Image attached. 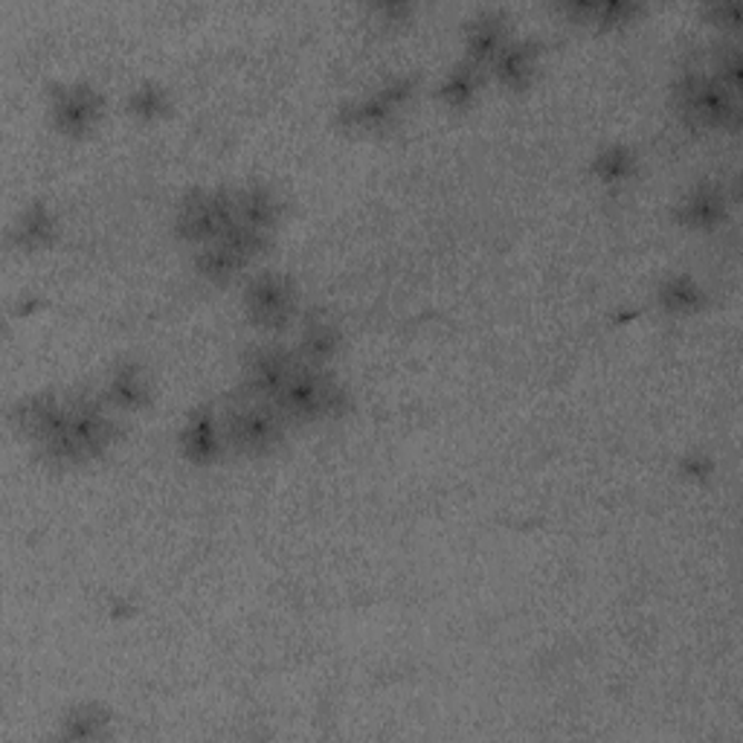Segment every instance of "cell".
<instances>
[{"instance_id": "cell-11", "label": "cell", "mask_w": 743, "mask_h": 743, "mask_svg": "<svg viewBox=\"0 0 743 743\" xmlns=\"http://www.w3.org/2000/svg\"><path fill=\"white\" fill-rule=\"evenodd\" d=\"M683 222L694 229H714L726 218V198L714 186H697L680 209Z\"/></svg>"}, {"instance_id": "cell-3", "label": "cell", "mask_w": 743, "mask_h": 743, "mask_svg": "<svg viewBox=\"0 0 743 743\" xmlns=\"http://www.w3.org/2000/svg\"><path fill=\"white\" fill-rule=\"evenodd\" d=\"M276 407L285 416H294V419H329V416H338L343 410V390L316 366L300 363L294 378L287 381L282 395L276 398Z\"/></svg>"}, {"instance_id": "cell-22", "label": "cell", "mask_w": 743, "mask_h": 743, "mask_svg": "<svg viewBox=\"0 0 743 743\" xmlns=\"http://www.w3.org/2000/svg\"><path fill=\"white\" fill-rule=\"evenodd\" d=\"M131 108L137 117L143 119H157L166 114V90L155 88V85H146L137 94L131 96Z\"/></svg>"}, {"instance_id": "cell-7", "label": "cell", "mask_w": 743, "mask_h": 743, "mask_svg": "<svg viewBox=\"0 0 743 743\" xmlns=\"http://www.w3.org/2000/svg\"><path fill=\"white\" fill-rule=\"evenodd\" d=\"M244 309L258 329H285L296 314L294 285L280 273H262L247 287Z\"/></svg>"}, {"instance_id": "cell-13", "label": "cell", "mask_w": 743, "mask_h": 743, "mask_svg": "<svg viewBox=\"0 0 743 743\" xmlns=\"http://www.w3.org/2000/svg\"><path fill=\"white\" fill-rule=\"evenodd\" d=\"M238 206V222L244 227H253L258 233H267V229L276 224L280 218V206L273 201V195L267 189H247L242 195H236Z\"/></svg>"}, {"instance_id": "cell-14", "label": "cell", "mask_w": 743, "mask_h": 743, "mask_svg": "<svg viewBox=\"0 0 743 743\" xmlns=\"http://www.w3.org/2000/svg\"><path fill=\"white\" fill-rule=\"evenodd\" d=\"M493 67H497V76L506 81L508 88L522 90L535 74V50H531V45H508L497 56Z\"/></svg>"}, {"instance_id": "cell-5", "label": "cell", "mask_w": 743, "mask_h": 743, "mask_svg": "<svg viewBox=\"0 0 743 743\" xmlns=\"http://www.w3.org/2000/svg\"><path fill=\"white\" fill-rule=\"evenodd\" d=\"M256 398V395H253ZM227 442L247 457H262L271 453L282 439V412L273 410L265 398L247 401L236 407L224 421Z\"/></svg>"}, {"instance_id": "cell-19", "label": "cell", "mask_w": 743, "mask_h": 743, "mask_svg": "<svg viewBox=\"0 0 743 743\" xmlns=\"http://www.w3.org/2000/svg\"><path fill=\"white\" fill-rule=\"evenodd\" d=\"M473 90H477V70L471 65H459L444 81L442 99L450 108H468L473 99Z\"/></svg>"}, {"instance_id": "cell-21", "label": "cell", "mask_w": 743, "mask_h": 743, "mask_svg": "<svg viewBox=\"0 0 743 743\" xmlns=\"http://www.w3.org/2000/svg\"><path fill=\"white\" fill-rule=\"evenodd\" d=\"M105 717L99 714V708L96 706H81L76 708L70 717H67V735L70 737H79V741H90V737H99L102 735L105 729Z\"/></svg>"}, {"instance_id": "cell-6", "label": "cell", "mask_w": 743, "mask_h": 743, "mask_svg": "<svg viewBox=\"0 0 743 743\" xmlns=\"http://www.w3.org/2000/svg\"><path fill=\"white\" fill-rule=\"evenodd\" d=\"M267 233H258L253 227H244L242 222L229 227L222 238H215L204 247L198 256V271L206 280L227 282L251 265V258L265 251Z\"/></svg>"}, {"instance_id": "cell-8", "label": "cell", "mask_w": 743, "mask_h": 743, "mask_svg": "<svg viewBox=\"0 0 743 743\" xmlns=\"http://www.w3.org/2000/svg\"><path fill=\"white\" fill-rule=\"evenodd\" d=\"M300 369V361L294 354L282 352L276 346H265L253 352L251 363H247V387H251V395L265 398V401H276L282 395V390L287 387V381L294 378V372Z\"/></svg>"}, {"instance_id": "cell-9", "label": "cell", "mask_w": 743, "mask_h": 743, "mask_svg": "<svg viewBox=\"0 0 743 743\" xmlns=\"http://www.w3.org/2000/svg\"><path fill=\"white\" fill-rule=\"evenodd\" d=\"M102 114V102L96 90L85 88V85H74L65 94L56 96V108H52V119L70 137H81L96 126V119Z\"/></svg>"}, {"instance_id": "cell-15", "label": "cell", "mask_w": 743, "mask_h": 743, "mask_svg": "<svg viewBox=\"0 0 743 743\" xmlns=\"http://www.w3.org/2000/svg\"><path fill=\"white\" fill-rule=\"evenodd\" d=\"M338 329H334L329 320H309L305 323V329H302V358H305V363H311V366H316V363L329 361L334 352H338Z\"/></svg>"}, {"instance_id": "cell-23", "label": "cell", "mask_w": 743, "mask_h": 743, "mask_svg": "<svg viewBox=\"0 0 743 743\" xmlns=\"http://www.w3.org/2000/svg\"><path fill=\"white\" fill-rule=\"evenodd\" d=\"M712 18L721 27H737V21H741V9L735 7V3H723V7H712Z\"/></svg>"}, {"instance_id": "cell-1", "label": "cell", "mask_w": 743, "mask_h": 743, "mask_svg": "<svg viewBox=\"0 0 743 743\" xmlns=\"http://www.w3.org/2000/svg\"><path fill=\"white\" fill-rule=\"evenodd\" d=\"M677 108L683 119L700 128H732L741 126V105L737 90L726 88L717 76L688 74L677 85Z\"/></svg>"}, {"instance_id": "cell-10", "label": "cell", "mask_w": 743, "mask_h": 743, "mask_svg": "<svg viewBox=\"0 0 743 743\" xmlns=\"http://www.w3.org/2000/svg\"><path fill=\"white\" fill-rule=\"evenodd\" d=\"M184 453L195 465H206L218 459V453H222V433L215 428L209 412H195V416L186 421Z\"/></svg>"}, {"instance_id": "cell-4", "label": "cell", "mask_w": 743, "mask_h": 743, "mask_svg": "<svg viewBox=\"0 0 743 743\" xmlns=\"http://www.w3.org/2000/svg\"><path fill=\"white\" fill-rule=\"evenodd\" d=\"M238 224L236 195L227 192H192L177 209V233L186 242L209 244Z\"/></svg>"}, {"instance_id": "cell-16", "label": "cell", "mask_w": 743, "mask_h": 743, "mask_svg": "<svg viewBox=\"0 0 743 743\" xmlns=\"http://www.w3.org/2000/svg\"><path fill=\"white\" fill-rule=\"evenodd\" d=\"M111 398L119 407H126V410H137V407L146 404L148 390H146V381H143V375H140V369L128 366V369H119V372H114Z\"/></svg>"}, {"instance_id": "cell-2", "label": "cell", "mask_w": 743, "mask_h": 743, "mask_svg": "<svg viewBox=\"0 0 743 743\" xmlns=\"http://www.w3.org/2000/svg\"><path fill=\"white\" fill-rule=\"evenodd\" d=\"M111 421L90 404H70L65 410L59 430L47 439V453L65 465H79L99 457L111 442Z\"/></svg>"}, {"instance_id": "cell-12", "label": "cell", "mask_w": 743, "mask_h": 743, "mask_svg": "<svg viewBox=\"0 0 743 743\" xmlns=\"http://www.w3.org/2000/svg\"><path fill=\"white\" fill-rule=\"evenodd\" d=\"M468 47H471L473 61H497V56L508 47L506 21L493 12L479 16L468 30Z\"/></svg>"}, {"instance_id": "cell-17", "label": "cell", "mask_w": 743, "mask_h": 743, "mask_svg": "<svg viewBox=\"0 0 743 743\" xmlns=\"http://www.w3.org/2000/svg\"><path fill=\"white\" fill-rule=\"evenodd\" d=\"M663 309L674 311V314H688V311H697L700 302H703V294H700V287L694 285L688 276H674L663 285Z\"/></svg>"}, {"instance_id": "cell-20", "label": "cell", "mask_w": 743, "mask_h": 743, "mask_svg": "<svg viewBox=\"0 0 743 743\" xmlns=\"http://www.w3.org/2000/svg\"><path fill=\"white\" fill-rule=\"evenodd\" d=\"M633 169H636L633 155L622 146L607 148V151L596 160V175L602 177L604 184H625L627 177L633 175Z\"/></svg>"}, {"instance_id": "cell-18", "label": "cell", "mask_w": 743, "mask_h": 743, "mask_svg": "<svg viewBox=\"0 0 743 743\" xmlns=\"http://www.w3.org/2000/svg\"><path fill=\"white\" fill-rule=\"evenodd\" d=\"M50 238H52L50 213H47L45 206H32V209H27V213L21 215V227H18V242H21V247L38 251V247L50 244Z\"/></svg>"}]
</instances>
